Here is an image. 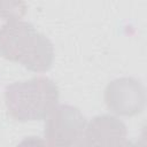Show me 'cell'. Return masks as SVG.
Masks as SVG:
<instances>
[{
	"mask_svg": "<svg viewBox=\"0 0 147 147\" xmlns=\"http://www.w3.org/2000/svg\"><path fill=\"white\" fill-rule=\"evenodd\" d=\"M0 55L31 71L44 72L53 64L54 48L31 23L10 20L0 28Z\"/></svg>",
	"mask_w": 147,
	"mask_h": 147,
	"instance_id": "1",
	"label": "cell"
},
{
	"mask_svg": "<svg viewBox=\"0 0 147 147\" xmlns=\"http://www.w3.org/2000/svg\"><path fill=\"white\" fill-rule=\"evenodd\" d=\"M126 136L123 122L110 115H100L88 123L76 147H123Z\"/></svg>",
	"mask_w": 147,
	"mask_h": 147,
	"instance_id": "5",
	"label": "cell"
},
{
	"mask_svg": "<svg viewBox=\"0 0 147 147\" xmlns=\"http://www.w3.org/2000/svg\"><path fill=\"white\" fill-rule=\"evenodd\" d=\"M123 147H145V142L144 141H137V142L126 141Z\"/></svg>",
	"mask_w": 147,
	"mask_h": 147,
	"instance_id": "8",
	"label": "cell"
},
{
	"mask_svg": "<svg viewBox=\"0 0 147 147\" xmlns=\"http://www.w3.org/2000/svg\"><path fill=\"white\" fill-rule=\"evenodd\" d=\"M86 127V118L77 107L56 106L47 116L45 144L47 147H76Z\"/></svg>",
	"mask_w": 147,
	"mask_h": 147,
	"instance_id": "3",
	"label": "cell"
},
{
	"mask_svg": "<svg viewBox=\"0 0 147 147\" xmlns=\"http://www.w3.org/2000/svg\"><path fill=\"white\" fill-rule=\"evenodd\" d=\"M25 13V5L21 2H0V16L10 20H20Z\"/></svg>",
	"mask_w": 147,
	"mask_h": 147,
	"instance_id": "6",
	"label": "cell"
},
{
	"mask_svg": "<svg viewBox=\"0 0 147 147\" xmlns=\"http://www.w3.org/2000/svg\"><path fill=\"white\" fill-rule=\"evenodd\" d=\"M105 101L115 114L134 116L144 109L145 90L140 82L134 78H118L107 85Z\"/></svg>",
	"mask_w": 147,
	"mask_h": 147,
	"instance_id": "4",
	"label": "cell"
},
{
	"mask_svg": "<svg viewBox=\"0 0 147 147\" xmlns=\"http://www.w3.org/2000/svg\"><path fill=\"white\" fill-rule=\"evenodd\" d=\"M17 147H47L45 141L39 137H26L24 138Z\"/></svg>",
	"mask_w": 147,
	"mask_h": 147,
	"instance_id": "7",
	"label": "cell"
},
{
	"mask_svg": "<svg viewBox=\"0 0 147 147\" xmlns=\"http://www.w3.org/2000/svg\"><path fill=\"white\" fill-rule=\"evenodd\" d=\"M59 88L44 76L8 85L5 90V102L8 114L16 121H41L56 107Z\"/></svg>",
	"mask_w": 147,
	"mask_h": 147,
	"instance_id": "2",
	"label": "cell"
}]
</instances>
